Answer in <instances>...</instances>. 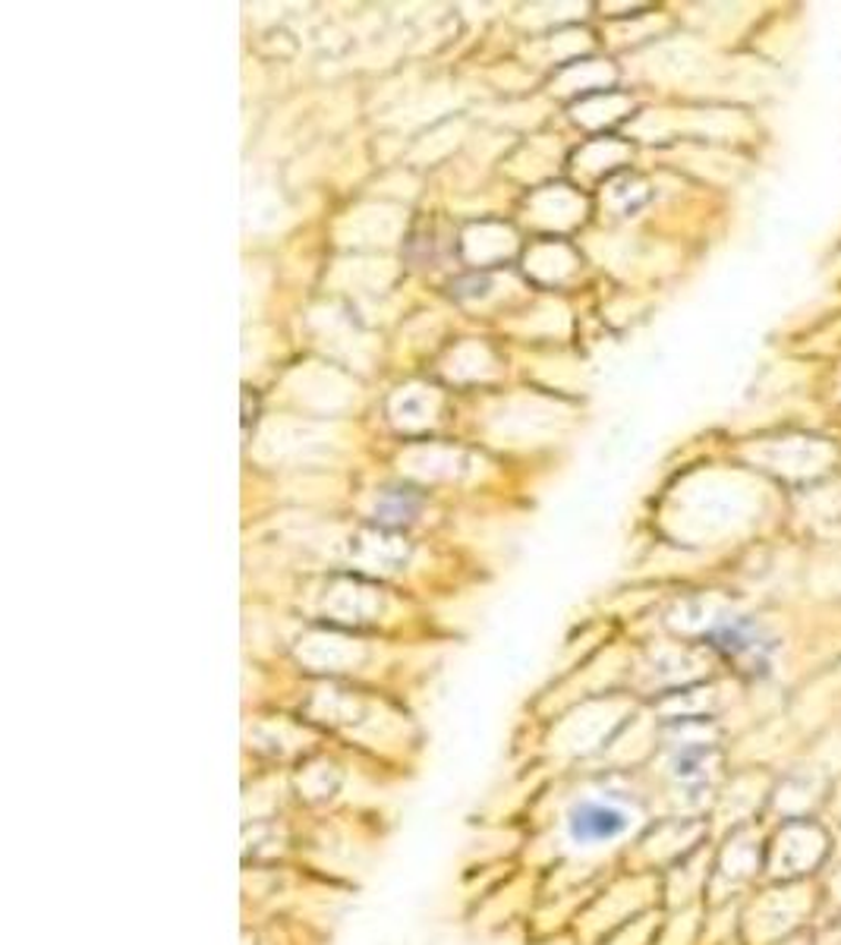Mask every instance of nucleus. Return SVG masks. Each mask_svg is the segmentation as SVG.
I'll return each mask as SVG.
<instances>
[{"label":"nucleus","mask_w":841,"mask_h":945,"mask_svg":"<svg viewBox=\"0 0 841 945\" xmlns=\"http://www.w3.org/2000/svg\"><path fill=\"white\" fill-rule=\"evenodd\" d=\"M627 825V813L612 803H580L568 820V832L577 844H605L621 839Z\"/></svg>","instance_id":"obj_1"}]
</instances>
